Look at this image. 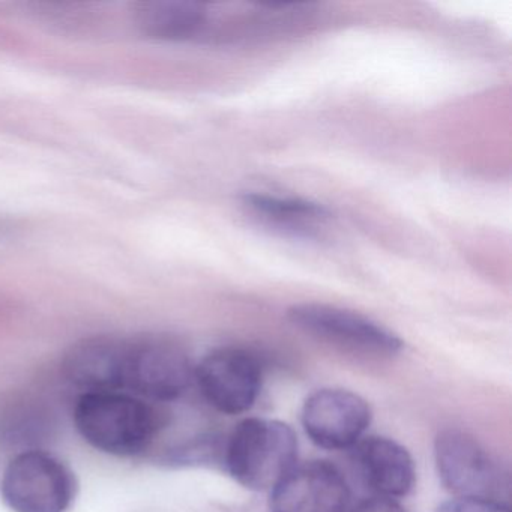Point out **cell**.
<instances>
[{
	"label": "cell",
	"mask_w": 512,
	"mask_h": 512,
	"mask_svg": "<svg viewBox=\"0 0 512 512\" xmlns=\"http://www.w3.org/2000/svg\"><path fill=\"white\" fill-rule=\"evenodd\" d=\"M434 461L440 481L455 497L503 502L508 494L506 473L482 443L466 431H440L434 440Z\"/></svg>",
	"instance_id": "obj_4"
},
{
	"label": "cell",
	"mask_w": 512,
	"mask_h": 512,
	"mask_svg": "<svg viewBox=\"0 0 512 512\" xmlns=\"http://www.w3.org/2000/svg\"><path fill=\"white\" fill-rule=\"evenodd\" d=\"M76 493L73 470L40 449L14 457L0 482L2 499L13 512H67Z\"/></svg>",
	"instance_id": "obj_3"
},
{
	"label": "cell",
	"mask_w": 512,
	"mask_h": 512,
	"mask_svg": "<svg viewBox=\"0 0 512 512\" xmlns=\"http://www.w3.org/2000/svg\"><path fill=\"white\" fill-rule=\"evenodd\" d=\"M350 488L341 470L329 461L296 464L271 491L269 512H347Z\"/></svg>",
	"instance_id": "obj_9"
},
{
	"label": "cell",
	"mask_w": 512,
	"mask_h": 512,
	"mask_svg": "<svg viewBox=\"0 0 512 512\" xmlns=\"http://www.w3.org/2000/svg\"><path fill=\"white\" fill-rule=\"evenodd\" d=\"M352 463L359 481L373 496L397 500L415 487L412 455L389 437L368 436L359 440L352 448Z\"/></svg>",
	"instance_id": "obj_10"
},
{
	"label": "cell",
	"mask_w": 512,
	"mask_h": 512,
	"mask_svg": "<svg viewBox=\"0 0 512 512\" xmlns=\"http://www.w3.org/2000/svg\"><path fill=\"white\" fill-rule=\"evenodd\" d=\"M125 341L94 338L80 343L65 359L68 379L89 391H122Z\"/></svg>",
	"instance_id": "obj_11"
},
{
	"label": "cell",
	"mask_w": 512,
	"mask_h": 512,
	"mask_svg": "<svg viewBox=\"0 0 512 512\" xmlns=\"http://www.w3.org/2000/svg\"><path fill=\"white\" fill-rule=\"evenodd\" d=\"M347 512H406V509L397 500L371 496L367 497V499L359 500L356 505H350Z\"/></svg>",
	"instance_id": "obj_15"
},
{
	"label": "cell",
	"mask_w": 512,
	"mask_h": 512,
	"mask_svg": "<svg viewBox=\"0 0 512 512\" xmlns=\"http://www.w3.org/2000/svg\"><path fill=\"white\" fill-rule=\"evenodd\" d=\"M287 319L305 334L358 355L392 358L403 349L401 338L385 326L334 305H293Z\"/></svg>",
	"instance_id": "obj_6"
},
{
	"label": "cell",
	"mask_w": 512,
	"mask_h": 512,
	"mask_svg": "<svg viewBox=\"0 0 512 512\" xmlns=\"http://www.w3.org/2000/svg\"><path fill=\"white\" fill-rule=\"evenodd\" d=\"M244 205L257 217L296 232L310 230L313 224L323 223L331 217L328 209L317 203L269 194H245Z\"/></svg>",
	"instance_id": "obj_13"
},
{
	"label": "cell",
	"mask_w": 512,
	"mask_h": 512,
	"mask_svg": "<svg viewBox=\"0 0 512 512\" xmlns=\"http://www.w3.org/2000/svg\"><path fill=\"white\" fill-rule=\"evenodd\" d=\"M74 424L92 448L134 457L152 445L163 418L154 404L128 392L89 391L77 400Z\"/></svg>",
	"instance_id": "obj_1"
},
{
	"label": "cell",
	"mask_w": 512,
	"mask_h": 512,
	"mask_svg": "<svg viewBox=\"0 0 512 512\" xmlns=\"http://www.w3.org/2000/svg\"><path fill=\"white\" fill-rule=\"evenodd\" d=\"M224 464L242 487L272 491L298 464V437L277 419H244L227 439Z\"/></svg>",
	"instance_id": "obj_2"
},
{
	"label": "cell",
	"mask_w": 512,
	"mask_h": 512,
	"mask_svg": "<svg viewBox=\"0 0 512 512\" xmlns=\"http://www.w3.org/2000/svg\"><path fill=\"white\" fill-rule=\"evenodd\" d=\"M136 19L146 34L163 40H193L209 26L208 7L196 2H148L139 5Z\"/></svg>",
	"instance_id": "obj_12"
},
{
	"label": "cell",
	"mask_w": 512,
	"mask_h": 512,
	"mask_svg": "<svg viewBox=\"0 0 512 512\" xmlns=\"http://www.w3.org/2000/svg\"><path fill=\"white\" fill-rule=\"evenodd\" d=\"M194 382L209 406L224 415H241L259 398L263 368L248 350L221 347L194 367Z\"/></svg>",
	"instance_id": "obj_7"
},
{
	"label": "cell",
	"mask_w": 512,
	"mask_h": 512,
	"mask_svg": "<svg viewBox=\"0 0 512 512\" xmlns=\"http://www.w3.org/2000/svg\"><path fill=\"white\" fill-rule=\"evenodd\" d=\"M193 382V362L178 344L157 338L125 341L122 392L167 403L182 397Z\"/></svg>",
	"instance_id": "obj_5"
},
{
	"label": "cell",
	"mask_w": 512,
	"mask_h": 512,
	"mask_svg": "<svg viewBox=\"0 0 512 512\" xmlns=\"http://www.w3.org/2000/svg\"><path fill=\"white\" fill-rule=\"evenodd\" d=\"M436 512H511L509 506L497 500L470 499V497H454L443 502Z\"/></svg>",
	"instance_id": "obj_14"
},
{
	"label": "cell",
	"mask_w": 512,
	"mask_h": 512,
	"mask_svg": "<svg viewBox=\"0 0 512 512\" xmlns=\"http://www.w3.org/2000/svg\"><path fill=\"white\" fill-rule=\"evenodd\" d=\"M370 404L347 389L325 388L313 392L302 406V427L308 439L328 451L352 449L364 439L371 424Z\"/></svg>",
	"instance_id": "obj_8"
}]
</instances>
